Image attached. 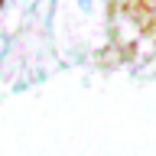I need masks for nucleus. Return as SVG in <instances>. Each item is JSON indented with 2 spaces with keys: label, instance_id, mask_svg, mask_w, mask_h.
I'll return each instance as SVG.
<instances>
[{
  "label": "nucleus",
  "instance_id": "nucleus-1",
  "mask_svg": "<svg viewBox=\"0 0 156 156\" xmlns=\"http://www.w3.org/2000/svg\"><path fill=\"white\" fill-rule=\"evenodd\" d=\"M0 10H3V0H0Z\"/></svg>",
  "mask_w": 156,
  "mask_h": 156
}]
</instances>
